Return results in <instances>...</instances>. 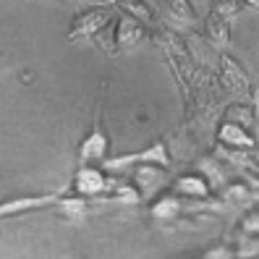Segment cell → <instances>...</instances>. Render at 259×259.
<instances>
[{
  "label": "cell",
  "instance_id": "52a82bcc",
  "mask_svg": "<svg viewBox=\"0 0 259 259\" xmlns=\"http://www.w3.org/2000/svg\"><path fill=\"white\" fill-rule=\"evenodd\" d=\"M136 162H157V165H170V155H167V147L160 144H152L149 149H144L142 155H128V157H113L108 160V167H120V165H136Z\"/></svg>",
  "mask_w": 259,
  "mask_h": 259
},
{
  "label": "cell",
  "instance_id": "ac0fdd59",
  "mask_svg": "<svg viewBox=\"0 0 259 259\" xmlns=\"http://www.w3.org/2000/svg\"><path fill=\"white\" fill-rule=\"evenodd\" d=\"M256 165H259V152H256Z\"/></svg>",
  "mask_w": 259,
  "mask_h": 259
},
{
  "label": "cell",
  "instance_id": "ba28073f",
  "mask_svg": "<svg viewBox=\"0 0 259 259\" xmlns=\"http://www.w3.org/2000/svg\"><path fill=\"white\" fill-rule=\"evenodd\" d=\"M218 142L225 147H254V136L246 131V126L233 123V120H223L218 128Z\"/></svg>",
  "mask_w": 259,
  "mask_h": 259
},
{
  "label": "cell",
  "instance_id": "2e32d148",
  "mask_svg": "<svg viewBox=\"0 0 259 259\" xmlns=\"http://www.w3.org/2000/svg\"><path fill=\"white\" fill-rule=\"evenodd\" d=\"M241 231L246 233L249 238H251V236H259V209L249 212V215L243 218V223H241Z\"/></svg>",
  "mask_w": 259,
  "mask_h": 259
},
{
  "label": "cell",
  "instance_id": "30bf717a",
  "mask_svg": "<svg viewBox=\"0 0 259 259\" xmlns=\"http://www.w3.org/2000/svg\"><path fill=\"white\" fill-rule=\"evenodd\" d=\"M204 32H207V39L215 45V48H225L231 42V29H228V19L220 16V13L209 11V16L204 19Z\"/></svg>",
  "mask_w": 259,
  "mask_h": 259
},
{
  "label": "cell",
  "instance_id": "277c9868",
  "mask_svg": "<svg viewBox=\"0 0 259 259\" xmlns=\"http://www.w3.org/2000/svg\"><path fill=\"white\" fill-rule=\"evenodd\" d=\"M131 181L136 184V189L142 191V196L157 191L165 181V165H157V162H142L139 167L131 170Z\"/></svg>",
  "mask_w": 259,
  "mask_h": 259
},
{
  "label": "cell",
  "instance_id": "9c48e42d",
  "mask_svg": "<svg viewBox=\"0 0 259 259\" xmlns=\"http://www.w3.org/2000/svg\"><path fill=\"white\" fill-rule=\"evenodd\" d=\"M173 191H178L181 196H194V199H202L209 194V181L199 173H184L173 181Z\"/></svg>",
  "mask_w": 259,
  "mask_h": 259
},
{
  "label": "cell",
  "instance_id": "e0dca14e",
  "mask_svg": "<svg viewBox=\"0 0 259 259\" xmlns=\"http://www.w3.org/2000/svg\"><path fill=\"white\" fill-rule=\"evenodd\" d=\"M246 6H254V8H259V0H243Z\"/></svg>",
  "mask_w": 259,
  "mask_h": 259
},
{
  "label": "cell",
  "instance_id": "9a60e30c",
  "mask_svg": "<svg viewBox=\"0 0 259 259\" xmlns=\"http://www.w3.org/2000/svg\"><path fill=\"white\" fill-rule=\"evenodd\" d=\"M212 11L225 16V19H231L241 11V0H212Z\"/></svg>",
  "mask_w": 259,
  "mask_h": 259
},
{
  "label": "cell",
  "instance_id": "6da1fadb",
  "mask_svg": "<svg viewBox=\"0 0 259 259\" xmlns=\"http://www.w3.org/2000/svg\"><path fill=\"white\" fill-rule=\"evenodd\" d=\"M115 186V178H110L105 170L100 167H92V162H87V167H81L76 173L71 191L73 194H81V196H92V199H100V194H108Z\"/></svg>",
  "mask_w": 259,
  "mask_h": 259
},
{
  "label": "cell",
  "instance_id": "8992f818",
  "mask_svg": "<svg viewBox=\"0 0 259 259\" xmlns=\"http://www.w3.org/2000/svg\"><path fill=\"white\" fill-rule=\"evenodd\" d=\"M149 24L139 21L128 16V13H123V16H118V26H115V39H118V50L120 48H134V45H139L144 37H147V29Z\"/></svg>",
  "mask_w": 259,
  "mask_h": 259
},
{
  "label": "cell",
  "instance_id": "5bb4252c",
  "mask_svg": "<svg viewBox=\"0 0 259 259\" xmlns=\"http://www.w3.org/2000/svg\"><path fill=\"white\" fill-rule=\"evenodd\" d=\"M225 120H233V123H241V126L249 128L254 123V113L246 105H231V108L225 110Z\"/></svg>",
  "mask_w": 259,
  "mask_h": 259
},
{
  "label": "cell",
  "instance_id": "7a4b0ae2",
  "mask_svg": "<svg viewBox=\"0 0 259 259\" xmlns=\"http://www.w3.org/2000/svg\"><path fill=\"white\" fill-rule=\"evenodd\" d=\"M110 19V11L108 8H87L81 11L79 16L73 19L71 24V32H68V39H76V37H95L100 32V26Z\"/></svg>",
  "mask_w": 259,
  "mask_h": 259
},
{
  "label": "cell",
  "instance_id": "4fadbf2b",
  "mask_svg": "<svg viewBox=\"0 0 259 259\" xmlns=\"http://www.w3.org/2000/svg\"><path fill=\"white\" fill-rule=\"evenodd\" d=\"M165 11L170 13L176 21H186V24L196 21V13H194L189 0H165Z\"/></svg>",
  "mask_w": 259,
  "mask_h": 259
},
{
  "label": "cell",
  "instance_id": "3957f363",
  "mask_svg": "<svg viewBox=\"0 0 259 259\" xmlns=\"http://www.w3.org/2000/svg\"><path fill=\"white\" fill-rule=\"evenodd\" d=\"M108 149H110V139L108 134L102 131V126L95 123V128L87 134V139L79 144V157L84 162H102L108 157Z\"/></svg>",
  "mask_w": 259,
  "mask_h": 259
},
{
  "label": "cell",
  "instance_id": "8fae6325",
  "mask_svg": "<svg viewBox=\"0 0 259 259\" xmlns=\"http://www.w3.org/2000/svg\"><path fill=\"white\" fill-rule=\"evenodd\" d=\"M115 3L123 8V13H128V16L139 19L149 26L157 21V11H155V6H152V0H115Z\"/></svg>",
  "mask_w": 259,
  "mask_h": 259
},
{
  "label": "cell",
  "instance_id": "7c38bea8",
  "mask_svg": "<svg viewBox=\"0 0 259 259\" xmlns=\"http://www.w3.org/2000/svg\"><path fill=\"white\" fill-rule=\"evenodd\" d=\"M115 26H118V19H108L102 26H100V32L95 34V42L100 45V48L108 53V55H115L118 53V39H115Z\"/></svg>",
  "mask_w": 259,
  "mask_h": 259
},
{
  "label": "cell",
  "instance_id": "5b68a950",
  "mask_svg": "<svg viewBox=\"0 0 259 259\" xmlns=\"http://www.w3.org/2000/svg\"><path fill=\"white\" fill-rule=\"evenodd\" d=\"M220 81H223V87L228 89V92L249 95V76L243 73V68L228 55L220 58Z\"/></svg>",
  "mask_w": 259,
  "mask_h": 259
}]
</instances>
